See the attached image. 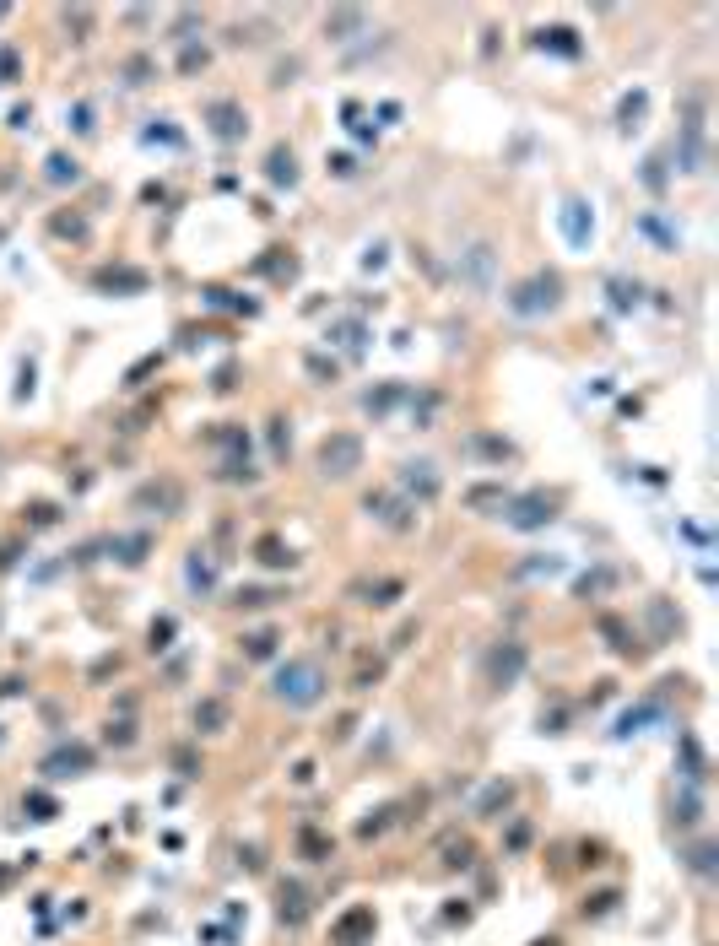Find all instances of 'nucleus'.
I'll use <instances>...</instances> for the list:
<instances>
[{"instance_id": "aec40b11", "label": "nucleus", "mask_w": 719, "mask_h": 946, "mask_svg": "<svg viewBox=\"0 0 719 946\" xmlns=\"http://www.w3.org/2000/svg\"><path fill=\"white\" fill-rule=\"evenodd\" d=\"M211 119H217V136L222 141H238L249 130V119H244V109L238 103H211Z\"/></svg>"}, {"instance_id": "c756f323", "label": "nucleus", "mask_w": 719, "mask_h": 946, "mask_svg": "<svg viewBox=\"0 0 719 946\" xmlns=\"http://www.w3.org/2000/svg\"><path fill=\"white\" fill-rule=\"evenodd\" d=\"M173 774H179V779H201V757H195V746H173Z\"/></svg>"}, {"instance_id": "423d86ee", "label": "nucleus", "mask_w": 719, "mask_h": 946, "mask_svg": "<svg viewBox=\"0 0 719 946\" xmlns=\"http://www.w3.org/2000/svg\"><path fill=\"white\" fill-rule=\"evenodd\" d=\"M374 930H379V914L368 909V903H352V909L330 925V946H368Z\"/></svg>"}, {"instance_id": "ddd939ff", "label": "nucleus", "mask_w": 719, "mask_h": 946, "mask_svg": "<svg viewBox=\"0 0 719 946\" xmlns=\"http://www.w3.org/2000/svg\"><path fill=\"white\" fill-rule=\"evenodd\" d=\"M514 795H519V784L514 779H492L482 795H476V817H498V811H509L514 806Z\"/></svg>"}, {"instance_id": "4c0bfd02", "label": "nucleus", "mask_w": 719, "mask_h": 946, "mask_svg": "<svg viewBox=\"0 0 719 946\" xmlns=\"http://www.w3.org/2000/svg\"><path fill=\"white\" fill-rule=\"evenodd\" d=\"M292 784H314V763H298V768H292Z\"/></svg>"}, {"instance_id": "4468645a", "label": "nucleus", "mask_w": 719, "mask_h": 946, "mask_svg": "<svg viewBox=\"0 0 719 946\" xmlns=\"http://www.w3.org/2000/svg\"><path fill=\"white\" fill-rule=\"evenodd\" d=\"M406 595L401 579H379V584H352V601L357 606H395Z\"/></svg>"}, {"instance_id": "f03ea898", "label": "nucleus", "mask_w": 719, "mask_h": 946, "mask_svg": "<svg viewBox=\"0 0 719 946\" xmlns=\"http://www.w3.org/2000/svg\"><path fill=\"white\" fill-rule=\"evenodd\" d=\"M557 303H563V282H557L552 271H536V276H530V282H519V287L509 292V309H514L519 319L552 314Z\"/></svg>"}, {"instance_id": "58836bf2", "label": "nucleus", "mask_w": 719, "mask_h": 946, "mask_svg": "<svg viewBox=\"0 0 719 946\" xmlns=\"http://www.w3.org/2000/svg\"><path fill=\"white\" fill-rule=\"evenodd\" d=\"M17 692H22V682H17V676H11V682H0V698H17Z\"/></svg>"}, {"instance_id": "dca6fc26", "label": "nucleus", "mask_w": 719, "mask_h": 946, "mask_svg": "<svg viewBox=\"0 0 719 946\" xmlns=\"http://www.w3.org/2000/svg\"><path fill=\"white\" fill-rule=\"evenodd\" d=\"M655 719H665L660 703H638V709H628V714L617 719V725H611V741H628V736H638L644 725H655Z\"/></svg>"}, {"instance_id": "1a4fd4ad", "label": "nucleus", "mask_w": 719, "mask_h": 946, "mask_svg": "<svg viewBox=\"0 0 719 946\" xmlns=\"http://www.w3.org/2000/svg\"><path fill=\"white\" fill-rule=\"evenodd\" d=\"M682 784H692V790H703L709 784V752H703V741L692 736V730H682Z\"/></svg>"}, {"instance_id": "cd10ccee", "label": "nucleus", "mask_w": 719, "mask_h": 946, "mask_svg": "<svg viewBox=\"0 0 719 946\" xmlns=\"http://www.w3.org/2000/svg\"><path fill=\"white\" fill-rule=\"evenodd\" d=\"M390 822H395V806H379V811H368L363 822H357V838H379V833H390Z\"/></svg>"}, {"instance_id": "5701e85b", "label": "nucleus", "mask_w": 719, "mask_h": 946, "mask_svg": "<svg viewBox=\"0 0 719 946\" xmlns=\"http://www.w3.org/2000/svg\"><path fill=\"white\" fill-rule=\"evenodd\" d=\"M401 482H406L411 492H417L422 503H433V498H438V476H433V465H406V476H401Z\"/></svg>"}, {"instance_id": "39448f33", "label": "nucleus", "mask_w": 719, "mask_h": 946, "mask_svg": "<svg viewBox=\"0 0 719 946\" xmlns=\"http://www.w3.org/2000/svg\"><path fill=\"white\" fill-rule=\"evenodd\" d=\"M319 471H325V476L363 471V438H357V433H330L325 444H319Z\"/></svg>"}, {"instance_id": "9d476101", "label": "nucleus", "mask_w": 719, "mask_h": 946, "mask_svg": "<svg viewBox=\"0 0 719 946\" xmlns=\"http://www.w3.org/2000/svg\"><path fill=\"white\" fill-rule=\"evenodd\" d=\"M682 860H687V871L698 876V882H714L719 876V844L714 838H692V844L682 849Z\"/></svg>"}, {"instance_id": "72a5a7b5", "label": "nucleus", "mask_w": 719, "mask_h": 946, "mask_svg": "<svg viewBox=\"0 0 719 946\" xmlns=\"http://www.w3.org/2000/svg\"><path fill=\"white\" fill-rule=\"evenodd\" d=\"M363 28V11H336V17H325V33H352Z\"/></svg>"}, {"instance_id": "ea45409f", "label": "nucleus", "mask_w": 719, "mask_h": 946, "mask_svg": "<svg viewBox=\"0 0 719 946\" xmlns=\"http://www.w3.org/2000/svg\"><path fill=\"white\" fill-rule=\"evenodd\" d=\"M0 746H6V725H0Z\"/></svg>"}, {"instance_id": "2eb2a0df", "label": "nucleus", "mask_w": 719, "mask_h": 946, "mask_svg": "<svg viewBox=\"0 0 719 946\" xmlns=\"http://www.w3.org/2000/svg\"><path fill=\"white\" fill-rule=\"evenodd\" d=\"M460 276L471 287H487L492 282V244H471V249H465V255H460Z\"/></svg>"}, {"instance_id": "6e6552de", "label": "nucleus", "mask_w": 719, "mask_h": 946, "mask_svg": "<svg viewBox=\"0 0 719 946\" xmlns=\"http://www.w3.org/2000/svg\"><path fill=\"white\" fill-rule=\"evenodd\" d=\"M190 725H195V736H222V730H233L228 698H201V703L190 709Z\"/></svg>"}, {"instance_id": "f704fd0d", "label": "nucleus", "mask_w": 719, "mask_h": 946, "mask_svg": "<svg viewBox=\"0 0 719 946\" xmlns=\"http://www.w3.org/2000/svg\"><path fill=\"white\" fill-rule=\"evenodd\" d=\"M238 865H244V871H265V849L260 844H238Z\"/></svg>"}, {"instance_id": "f257e3e1", "label": "nucleus", "mask_w": 719, "mask_h": 946, "mask_svg": "<svg viewBox=\"0 0 719 946\" xmlns=\"http://www.w3.org/2000/svg\"><path fill=\"white\" fill-rule=\"evenodd\" d=\"M271 698L282 703V709H292V714L319 709V703L330 698V676H325V665H319L314 655H287V660L271 671Z\"/></svg>"}, {"instance_id": "a211bd4d", "label": "nucleus", "mask_w": 719, "mask_h": 946, "mask_svg": "<svg viewBox=\"0 0 719 946\" xmlns=\"http://www.w3.org/2000/svg\"><path fill=\"white\" fill-rule=\"evenodd\" d=\"M514 530H536V525H547L552 519V503L547 498H525V503H514V514H503Z\"/></svg>"}, {"instance_id": "f8f14e48", "label": "nucleus", "mask_w": 719, "mask_h": 946, "mask_svg": "<svg viewBox=\"0 0 719 946\" xmlns=\"http://www.w3.org/2000/svg\"><path fill=\"white\" fill-rule=\"evenodd\" d=\"M671 822H676L682 833L698 828V822H703V790H692V784H682V790L671 795Z\"/></svg>"}, {"instance_id": "b1692460", "label": "nucleus", "mask_w": 719, "mask_h": 946, "mask_svg": "<svg viewBox=\"0 0 719 946\" xmlns=\"http://www.w3.org/2000/svg\"><path fill=\"white\" fill-rule=\"evenodd\" d=\"M617 903H622V892L606 887V892H590V898L579 903V914H584V919H606V914H617Z\"/></svg>"}, {"instance_id": "7c9ffc66", "label": "nucleus", "mask_w": 719, "mask_h": 946, "mask_svg": "<svg viewBox=\"0 0 719 946\" xmlns=\"http://www.w3.org/2000/svg\"><path fill=\"white\" fill-rule=\"evenodd\" d=\"M536 44H541V49H557V55H579V44H574V33H568V28L536 33Z\"/></svg>"}, {"instance_id": "c9c22d12", "label": "nucleus", "mask_w": 719, "mask_h": 946, "mask_svg": "<svg viewBox=\"0 0 719 946\" xmlns=\"http://www.w3.org/2000/svg\"><path fill=\"white\" fill-rule=\"evenodd\" d=\"M168 638H173V617L152 622V655H163V649H168Z\"/></svg>"}, {"instance_id": "9b49d317", "label": "nucleus", "mask_w": 719, "mask_h": 946, "mask_svg": "<svg viewBox=\"0 0 719 946\" xmlns=\"http://www.w3.org/2000/svg\"><path fill=\"white\" fill-rule=\"evenodd\" d=\"M298 860H309V865L336 860V838H330V833H319L314 822H303V828H298Z\"/></svg>"}, {"instance_id": "20e7f679", "label": "nucleus", "mask_w": 719, "mask_h": 946, "mask_svg": "<svg viewBox=\"0 0 719 946\" xmlns=\"http://www.w3.org/2000/svg\"><path fill=\"white\" fill-rule=\"evenodd\" d=\"M98 768V752H92L87 741H60L55 752H44V763H38V774H44L49 784H60V779H82Z\"/></svg>"}, {"instance_id": "f3484780", "label": "nucleus", "mask_w": 719, "mask_h": 946, "mask_svg": "<svg viewBox=\"0 0 719 946\" xmlns=\"http://www.w3.org/2000/svg\"><path fill=\"white\" fill-rule=\"evenodd\" d=\"M276 644H282V633H276V628H260V633H244V638H238V655H244V660H276Z\"/></svg>"}, {"instance_id": "4be33fe9", "label": "nucleus", "mask_w": 719, "mask_h": 946, "mask_svg": "<svg viewBox=\"0 0 719 946\" xmlns=\"http://www.w3.org/2000/svg\"><path fill=\"white\" fill-rule=\"evenodd\" d=\"M184 579H190V590L211 595V590H217V563H211L206 552H190V568H184Z\"/></svg>"}, {"instance_id": "bb28decb", "label": "nucleus", "mask_w": 719, "mask_h": 946, "mask_svg": "<svg viewBox=\"0 0 719 946\" xmlns=\"http://www.w3.org/2000/svg\"><path fill=\"white\" fill-rule=\"evenodd\" d=\"M22 806L33 811V822H55L60 817V801L49 790H28V795H22Z\"/></svg>"}, {"instance_id": "412c9836", "label": "nucleus", "mask_w": 719, "mask_h": 946, "mask_svg": "<svg viewBox=\"0 0 719 946\" xmlns=\"http://www.w3.org/2000/svg\"><path fill=\"white\" fill-rule=\"evenodd\" d=\"M530 838H536V822H530V817H519V811H514V817H509V828H503V855H525V849H530Z\"/></svg>"}, {"instance_id": "6ab92c4d", "label": "nucleus", "mask_w": 719, "mask_h": 946, "mask_svg": "<svg viewBox=\"0 0 719 946\" xmlns=\"http://www.w3.org/2000/svg\"><path fill=\"white\" fill-rule=\"evenodd\" d=\"M363 509L374 514V519H384L390 530H411V519H406L411 509H401V503H395V498H384V492H379V498L368 492V498H363Z\"/></svg>"}, {"instance_id": "2f4dec72", "label": "nucleus", "mask_w": 719, "mask_h": 946, "mask_svg": "<svg viewBox=\"0 0 719 946\" xmlns=\"http://www.w3.org/2000/svg\"><path fill=\"white\" fill-rule=\"evenodd\" d=\"M271 179H276V184H292V179H298V168H292V152H282V146L271 152Z\"/></svg>"}, {"instance_id": "0eeeda50", "label": "nucleus", "mask_w": 719, "mask_h": 946, "mask_svg": "<svg viewBox=\"0 0 719 946\" xmlns=\"http://www.w3.org/2000/svg\"><path fill=\"white\" fill-rule=\"evenodd\" d=\"M309 914H314L309 887H303L298 876H282V882H276V919H282L287 930H298V925H309Z\"/></svg>"}, {"instance_id": "a878e982", "label": "nucleus", "mask_w": 719, "mask_h": 946, "mask_svg": "<svg viewBox=\"0 0 719 946\" xmlns=\"http://www.w3.org/2000/svg\"><path fill=\"white\" fill-rule=\"evenodd\" d=\"M136 741H141V736H136V725H130V719H109V725H103V746H114V752H130Z\"/></svg>"}, {"instance_id": "473e14b6", "label": "nucleus", "mask_w": 719, "mask_h": 946, "mask_svg": "<svg viewBox=\"0 0 719 946\" xmlns=\"http://www.w3.org/2000/svg\"><path fill=\"white\" fill-rule=\"evenodd\" d=\"M260 563L265 568H292V552H282V541H260Z\"/></svg>"}, {"instance_id": "393cba45", "label": "nucleus", "mask_w": 719, "mask_h": 946, "mask_svg": "<svg viewBox=\"0 0 719 946\" xmlns=\"http://www.w3.org/2000/svg\"><path fill=\"white\" fill-rule=\"evenodd\" d=\"M146 546H152V536H119V541H109V552H114L125 568H136L141 557H146Z\"/></svg>"}, {"instance_id": "e433bc0d", "label": "nucleus", "mask_w": 719, "mask_h": 946, "mask_svg": "<svg viewBox=\"0 0 719 946\" xmlns=\"http://www.w3.org/2000/svg\"><path fill=\"white\" fill-rule=\"evenodd\" d=\"M644 114V92H633V98H622V125H628V119H638Z\"/></svg>"}, {"instance_id": "c85d7f7f", "label": "nucleus", "mask_w": 719, "mask_h": 946, "mask_svg": "<svg viewBox=\"0 0 719 946\" xmlns=\"http://www.w3.org/2000/svg\"><path fill=\"white\" fill-rule=\"evenodd\" d=\"M563 233H568V244H584V238H590V222H584V206H579V201H568V211H563Z\"/></svg>"}, {"instance_id": "7ed1b4c3", "label": "nucleus", "mask_w": 719, "mask_h": 946, "mask_svg": "<svg viewBox=\"0 0 719 946\" xmlns=\"http://www.w3.org/2000/svg\"><path fill=\"white\" fill-rule=\"evenodd\" d=\"M525 665H530V649L519 644V638H503V644H492V649H487L482 676H487V687H492V692H509L519 676H525Z\"/></svg>"}]
</instances>
